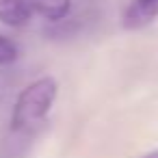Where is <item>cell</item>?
Wrapping results in <instances>:
<instances>
[{
	"label": "cell",
	"instance_id": "obj_1",
	"mask_svg": "<svg viewBox=\"0 0 158 158\" xmlns=\"http://www.w3.org/2000/svg\"><path fill=\"white\" fill-rule=\"evenodd\" d=\"M59 93L54 78L44 76L24 87L11 110V132L20 136H31L48 117Z\"/></svg>",
	"mask_w": 158,
	"mask_h": 158
},
{
	"label": "cell",
	"instance_id": "obj_6",
	"mask_svg": "<svg viewBox=\"0 0 158 158\" xmlns=\"http://www.w3.org/2000/svg\"><path fill=\"white\" fill-rule=\"evenodd\" d=\"M143 158H158V149H156V152H149V154H145Z\"/></svg>",
	"mask_w": 158,
	"mask_h": 158
},
{
	"label": "cell",
	"instance_id": "obj_5",
	"mask_svg": "<svg viewBox=\"0 0 158 158\" xmlns=\"http://www.w3.org/2000/svg\"><path fill=\"white\" fill-rule=\"evenodd\" d=\"M18 56H20L18 44L0 33V65H11L18 61Z\"/></svg>",
	"mask_w": 158,
	"mask_h": 158
},
{
	"label": "cell",
	"instance_id": "obj_4",
	"mask_svg": "<svg viewBox=\"0 0 158 158\" xmlns=\"http://www.w3.org/2000/svg\"><path fill=\"white\" fill-rule=\"evenodd\" d=\"M31 11L39 13L41 18L50 22H61L67 18L72 9V0H26Z\"/></svg>",
	"mask_w": 158,
	"mask_h": 158
},
{
	"label": "cell",
	"instance_id": "obj_2",
	"mask_svg": "<svg viewBox=\"0 0 158 158\" xmlns=\"http://www.w3.org/2000/svg\"><path fill=\"white\" fill-rule=\"evenodd\" d=\"M158 15V0H130L121 13V26L126 31H139L152 24Z\"/></svg>",
	"mask_w": 158,
	"mask_h": 158
},
{
	"label": "cell",
	"instance_id": "obj_3",
	"mask_svg": "<svg viewBox=\"0 0 158 158\" xmlns=\"http://www.w3.org/2000/svg\"><path fill=\"white\" fill-rule=\"evenodd\" d=\"M31 7L26 0H0V22L11 26V28H22L31 22Z\"/></svg>",
	"mask_w": 158,
	"mask_h": 158
}]
</instances>
